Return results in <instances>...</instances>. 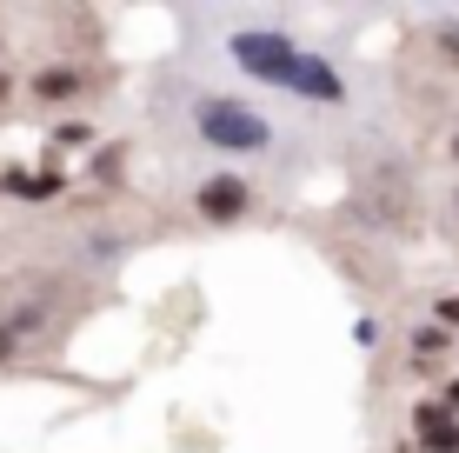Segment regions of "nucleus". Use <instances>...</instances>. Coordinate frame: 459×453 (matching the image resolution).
Returning a JSON list of instances; mask_svg holds the SVG:
<instances>
[{
  "label": "nucleus",
  "instance_id": "f257e3e1",
  "mask_svg": "<svg viewBox=\"0 0 459 453\" xmlns=\"http://www.w3.org/2000/svg\"><path fill=\"white\" fill-rule=\"evenodd\" d=\"M200 134H207L213 147H233V153L266 147V120L247 114L240 100H200Z\"/></svg>",
  "mask_w": 459,
  "mask_h": 453
},
{
  "label": "nucleus",
  "instance_id": "f03ea898",
  "mask_svg": "<svg viewBox=\"0 0 459 453\" xmlns=\"http://www.w3.org/2000/svg\"><path fill=\"white\" fill-rule=\"evenodd\" d=\"M233 60H240L247 74H260V81H280V87H287L293 67H299V47L280 40V34H240V40H233Z\"/></svg>",
  "mask_w": 459,
  "mask_h": 453
},
{
  "label": "nucleus",
  "instance_id": "7ed1b4c3",
  "mask_svg": "<svg viewBox=\"0 0 459 453\" xmlns=\"http://www.w3.org/2000/svg\"><path fill=\"white\" fill-rule=\"evenodd\" d=\"M299 93H313V100H340V74L326 67V60H313V54H299V67H293V81Z\"/></svg>",
  "mask_w": 459,
  "mask_h": 453
},
{
  "label": "nucleus",
  "instance_id": "20e7f679",
  "mask_svg": "<svg viewBox=\"0 0 459 453\" xmlns=\"http://www.w3.org/2000/svg\"><path fill=\"white\" fill-rule=\"evenodd\" d=\"M240 207H247L240 180H207V187H200V213H207V221H233Z\"/></svg>",
  "mask_w": 459,
  "mask_h": 453
},
{
  "label": "nucleus",
  "instance_id": "39448f33",
  "mask_svg": "<svg viewBox=\"0 0 459 453\" xmlns=\"http://www.w3.org/2000/svg\"><path fill=\"white\" fill-rule=\"evenodd\" d=\"M420 440H426V453H459V420L426 407L420 414Z\"/></svg>",
  "mask_w": 459,
  "mask_h": 453
},
{
  "label": "nucleus",
  "instance_id": "423d86ee",
  "mask_svg": "<svg viewBox=\"0 0 459 453\" xmlns=\"http://www.w3.org/2000/svg\"><path fill=\"white\" fill-rule=\"evenodd\" d=\"M74 87H81L74 74H40V81H34V93H40V100H60V93H74Z\"/></svg>",
  "mask_w": 459,
  "mask_h": 453
},
{
  "label": "nucleus",
  "instance_id": "0eeeda50",
  "mask_svg": "<svg viewBox=\"0 0 459 453\" xmlns=\"http://www.w3.org/2000/svg\"><path fill=\"white\" fill-rule=\"evenodd\" d=\"M0 100H7V74H0Z\"/></svg>",
  "mask_w": 459,
  "mask_h": 453
},
{
  "label": "nucleus",
  "instance_id": "6e6552de",
  "mask_svg": "<svg viewBox=\"0 0 459 453\" xmlns=\"http://www.w3.org/2000/svg\"><path fill=\"white\" fill-rule=\"evenodd\" d=\"M453 407H459V380H453Z\"/></svg>",
  "mask_w": 459,
  "mask_h": 453
}]
</instances>
